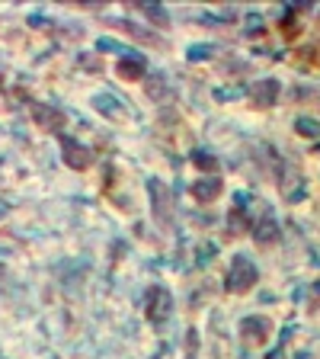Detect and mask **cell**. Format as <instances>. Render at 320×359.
I'll use <instances>...</instances> for the list:
<instances>
[{
    "label": "cell",
    "mask_w": 320,
    "mask_h": 359,
    "mask_svg": "<svg viewBox=\"0 0 320 359\" xmlns=\"http://www.w3.org/2000/svg\"><path fill=\"white\" fill-rule=\"evenodd\" d=\"M100 52H119L122 58H128V55H135V52H131V48L119 45V42H112V39H100Z\"/></svg>",
    "instance_id": "cell-18"
},
{
    "label": "cell",
    "mask_w": 320,
    "mask_h": 359,
    "mask_svg": "<svg viewBox=\"0 0 320 359\" xmlns=\"http://www.w3.org/2000/svg\"><path fill=\"white\" fill-rule=\"evenodd\" d=\"M224 193V183H221L218 176H205V180H199V183H192V196H195V203H215L218 196Z\"/></svg>",
    "instance_id": "cell-11"
},
{
    "label": "cell",
    "mask_w": 320,
    "mask_h": 359,
    "mask_svg": "<svg viewBox=\"0 0 320 359\" xmlns=\"http://www.w3.org/2000/svg\"><path fill=\"white\" fill-rule=\"evenodd\" d=\"M279 93H282V83L275 81V77H263V81L253 83V106L256 110H273L275 100H279Z\"/></svg>",
    "instance_id": "cell-7"
},
{
    "label": "cell",
    "mask_w": 320,
    "mask_h": 359,
    "mask_svg": "<svg viewBox=\"0 0 320 359\" xmlns=\"http://www.w3.org/2000/svg\"><path fill=\"white\" fill-rule=\"evenodd\" d=\"M116 71H119L122 81H141L147 74V61L145 55H128V58H119V65H116Z\"/></svg>",
    "instance_id": "cell-10"
},
{
    "label": "cell",
    "mask_w": 320,
    "mask_h": 359,
    "mask_svg": "<svg viewBox=\"0 0 320 359\" xmlns=\"http://www.w3.org/2000/svg\"><path fill=\"white\" fill-rule=\"evenodd\" d=\"M32 110V119H36V125L42 132H52V135H64V125H67V116H64V110H58V106H45V103H32L29 106Z\"/></svg>",
    "instance_id": "cell-6"
},
{
    "label": "cell",
    "mask_w": 320,
    "mask_h": 359,
    "mask_svg": "<svg viewBox=\"0 0 320 359\" xmlns=\"http://www.w3.org/2000/svg\"><path fill=\"white\" fill-rule=\"evenodd\" d=\"M147 321L154 324V327H160V324L170 321V314H173V295H170V289L167 286H154L151 292H147Z\"/></svg>",
    "instance_id": "cell-3"
},
{
    "label": "cell",
    "mask_w": 320,
    "mask_h": 359,
    "mask_svg": "<svg viewBox=\"0 0 320 359\" xmlns=\"http://www.w3.org/2000/svg\"><path fill=\"white\" fill-rule=\"evenodd\" d=\"M58 145H61V157L64 164L71 167V170H90L93 167V151L87 145H81V141H74L71 135H58Z\"/></svg>",
    "instance_id": "cell-5"
},
{
    "label": "cell",
    "mask_w": 320,
    "mask_h": 359,
    "mask_svg": "<svg viewBox=\"0 0 320 359\" xmlns=\"http://www.w3.org/2000/svg\"><path fill=\"white\" fill-rule=\"evenodd\" d=\"M279 238H282V228H279V221H275L273 215H263V218L253 225V240L259 247H273Z\"/></svg>",
    "instance_id": "cell-9"
},
{
    "label": "cell",
    "mask_w": 320,
    "mask_h": 359,
    "mask_svg": "<svg viewBox=\"0 0 320 359\" xmlns=\"http://www.w3.org/2000/svg\"><path fill=\"white\" fill-rule=\"evenodd\" d=\"M269 337H273V321H269L266 314H250V318L240 321V340H244V347H250V350H253V347L256 350L266 347Z\"/></svg>",
    "instance_id": "cell-2"
},
{
    "label": "cell",
    "mask_w": 320,
    "mask_h": 359,
    "mask_svg": "<svg viewBox=\"0 0 320 359\" xmlns=\"http://www.w3.org/2000/svg\"><path fill=\"white\" fill-rule=\"evenodd\" d=\"M106 26H116V29H122L125 36H131V39H138V42H147V45H157V48H167V42L157 32H147L145 26H138V23H128V19H106Z\"/></svg>",
    "instance_id": "cell-8"
},
{
    "label": "cell",
    "mask_w": 320,
    "mask_h": 359,
    "mask_svg": "<svg viewBox=\"0 0 320 359\" xmlns=\"http://www.w3.org/2000/svg\"><path fill=\"white\" fill-rule=\"evenodd\" d=\"M147 93H151V100H170L173 90H170V83H167L164 74H154L151 81H147Z\"/></svg>",
    "instance_id": "cell-13"
},
{
    "label": "cell",
    "mask_w": 320,
    "mask_h": 359,
    "mask_svg": "<svg viewBox=\"0 0 320 359\" xmlns=\"http://www.w3.org/2000/svg\"><path fill=\"white\" fill-rule=\"evenodd\" d=\"M192 164L199 167L202 174H215L218 170V157L209 154V151H192Z\"/></svg>",
    "instance_id": "cell-14"
},
{
    "label": "cell",
    "mask_w": 320,
    "mask_h": 359,
    "mask_svg": "<svg viewBox=\"0 0 320 359\" xmlns=\"http://www.w3.org/2000/svg\"><path fill=\"white\" fill-rule=\"evenodd\" d=\"M209 52H215V48H211V45H192L189 48V58H192V61H199V58H205Z\"/></svg>",
    "instance_id": "cell-19"
},
{
    "label": "cell",
    "mask_w": 320,
    "mask_h": 359,
    "mask_svg": "<svg viewBox=\"0 0 320 359\" xmlns=\"http://www.w3.org/2000/svg\"><path fill=\"white\" fill-rule=\"evenodd\" d=\"M256 263L247 257V254H237L231 257V267H228V292H237V295H247L250 289L256 286Z\"/></svg>",
    "instance_id": "cell-1"
},
{
    "label": "cell",
    "mask_w": 320,
    "mask_h": 359,
    "mask_svg": "<svg viewBox=\"0 0 320 359\" xmlns=\"http://www.w3.org/2000/svg\"><path fill=\"white\" fill-rule=\"evenodd\" d=\"M96 110L100 112H106V116H109V119H125V112L122 110H116V106H119V100H112V96H106V93H103V96H96Z\"/></svg>",
    "instance_id": "cell-15"
},
{
    "label": "cell",
    "mask_w": 320,
    "mask_h": 359,
    "mask_svg": "<svg viewBox=\"0 0 320 359\" xmlns=\"http://www.w3.org/2000/svg\"><path fill=\"white\" fill-rule=\"evenodd\" d=\"M295 129H298V135H304V139H317V122L314 119H298L295 122Z\"/></svg>",
    "instance_id": "cell-17"
},
{
    "label": "cell",
    "mask_w": 320,
    "mask_h": 359,
    "mask_svg": "<svg viewBox=\"0 0 320 359\" xmlns=\"http://www.w3.org/2000/svg\"><path fill=\"white\" fill-rule=\"evenodd\" d=\"M138 10H141V13H147V19H151V23H157V26H167V23H170V17H167V10L164 7H151V3H138Z\"/></svg>",
    "instance_id": "cell-16"
},
{
    "label": "cell",
    "mask_w": 320,
    "mask_h": 359,
    "mask_svg": "<svg viewBox=\"0 0 320 359\" xmlns=\"http://www.w3.org/2000/svg\"><path fill=\"white\" fill-rule=\"evenodd\" d=\"M147 193H151V209H154V218L160 221V225H173V193L167 189L164 180H151L147 183Z\"/></svg>",
    "instance_id": "cell-4"
},
{
    "label": "cell",
    "mask_w": 320,
    "mask_h": 359,
    "mask_svg": "<svg viewBox=\"0 0 320 359\" xmlns=\"http://www.w3.org/2000/svg\"><path fill=\"white\" fill-rule=\"evenodd\" d=\"M228 231H231V238H240V234L253 231V228H250V218H247V212H244V209H231V215H228Z\"/></svg>",
    "instance_id": "cell-12"
}]
</instances>
